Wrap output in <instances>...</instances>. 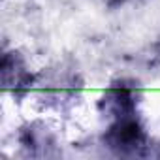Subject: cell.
Wrapping results in <instances>:
<instances>
[{"label": "cell", "mask_w": 160, "mask_h": 160, "mask_svg": "<svg viewBox=\"0 0 160 160\" xmlns=\"http://www.w3.org/2000/svg\"><path fill=\"white\" fill-rule=\"evenodd\" d=\"M34 92L42 108L51 111H68L81 100L83 79L72 68L57 66L38 73Z\"/></svg>", "instance_id": "obj_1"}, {"label": "cell", "mask_w": 160, "mask_h": 160, "mask_svg": "<svg viewBox=\"0 0 160 160\" xmlns=\"http://www.w3.org/2000/svg\"><path fill=\"white\" fill-rule=\"evenodd\" d=\"M102 145L115 156H151L156 147L139 113L108 122Z\"/></svg>", "instance_id": "obj_2"}, {"label": "cell", "mask_w": 160, "mask_h": 160, "mask_svg": "<svg viewBox=\"0 0 160 160\" xmlns=\"http://www.w3.org/2000/svg\"><path fill=\"white\" fill-rule=\"evenodd\" d=\"M141 104V87L134 79H117L111 81L100 94L96 109L102 119L115 121L139 113Z\"/></svg>", "instance_id": "obj_3"}, {"label": "cell", "mask_w": 160, "mask_h": 160, "mask_svg": "<svg viewBox=\"0 0 160 160\" xmlns=\"http://www.w3.org/2000/svg\"><path fill=\"white\" fill-rule=\"evenodd\" d=\"M0 79L4 92L12 94L19 102L34 91L38 73L32 72L27 58L17 49H4L0 58Z\"/></svg>", "instance_id": "obj_4"}, {"label": "cell", "mask_w": 160, "mask_h": 160, "mask_svg": "<svg viewBox=\"0 0 160 160\" xmlns=\"http://www.w3.org/2000/svg\"><path fill=\"white\" fill-rule=\"evenodd\" d=\"M17 143L21 151L28 156H38V158L55 156L58 149V134L49 122L34 119L19 128Z\"/></svg>", "instance_id": "obj_5"}, {"label": "cell", "mask_w": 160, "mask_h": 160, "mask_svg": "<svg viewBox=\"0 0 160 160\" xmlns=\"http://www.w3.org/2000/svg\"><path fill=\"white\" fill-rule=\"evenodd\" d=\"M102 2L108 4V6H122V4L130 2V0H102Z\"/></svg>", "instance_id": "obj_6"}, {"label": "cell", "mask_w": 160, "mask_h": 160, "mask_svg": "<svg viewBox=\"0 0 160 160\" xmlns=\"http://www.w3.org/2000/svg\"><path fill=\"white\" fill-rule=\"evenodd\" d=\"M156 57L160 58V40H158V43H156Z\"/></svg>", "instance_id": "obj_7"}]
</instances>
